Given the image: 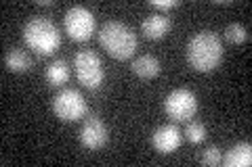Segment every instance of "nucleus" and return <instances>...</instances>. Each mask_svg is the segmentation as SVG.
I'll use <instances>...</instances> for the list:
<instances>
[{"label": "nucleus", "instance_id": "nucleus-13", "mask_svg": "<svg viewBox=\"0 0 252 167\" xmlns=\"http://www.w3.org/2000/svg\"><path fill=\"white\" fill-rule=\"evenodd\" d=\"M44 79H46V84L49 86H63L69 79V65H67V61H63V59H55L49 63V67H46L44 71Z\"/></svg>", "mask_w": 252, "mask_h": 167}, {"label": "nucleus", "instance_id": "nucleus-3", "mask_svg": "<svg viewBox=\"0 0 252 167\" xmlns=\"http://www.w3.org/2000/svg\"><path fill=\"white\" fill-rule=\"evenodd\" d=\"M23 40L38 54H53L61 44V34L49 17H32L23 25Z\"/></svg>", "mask_w": 252, "mask_h": 167}, {"label": "nucleus", "instance_id": "nucleus-16", "mask_svg": "<svg viewBox=\"0 0 252 167\" xmlns=\"http://www.w3.org/2000/svg\"><path fill=\"white\" fill-rule=\"evenodd\" d=\"M185 136L191 144H200V142L206 140V125L202 121H187V128H185Z\"/></svg>", "mask_w": 252, "mask_h": 167}, {"label": "nucleus", "instance_id": "nucleus-1", "mask_svg": "<svg viewBox=\"0 0 252 167\" xmlns=\"http://www.w3.org/2000/svg\"><path fill=\"white\" fill-rule=\"evenodd\" d=\"M187 61L200 73L215 71L223 61V42L210 29L198 31L187 44Z\"/></svg>", "mask_w": 252, "mask_h": 167}, {"label": "nucleus", "instance_id": "nucleus-6", "mask_svg": "<svg viewBox=\"0 0 252 167\" xmlns=\"http://www.w3.org/2000/svg\"><path fill=\"white\" fill-rule=\"evenodd\" d=\"M53 111L61 121H78L86 115L89 107H86V98L80 90L65 88L53 98Z\"/></svg>", "mask_w": 252, "mask_h": 167}, {"label": "nucleus", "instance_id": "nucleus-12", "mask_svg": "<svg viewBox=\"0 0 252 167\" xmlns=\"http://www.w3.org/2000/svg\"><path fill=\"white\" fill-rule=\"evenodd\" d=\"M220 163L227 165V167H248L252 163V146L250 142H238L233 144L227 155L220 159Z\"/></svg>", "mask_w": 252, "mask_h": 167}, {"label": "nucleus", "instance_id": "nucleus-5", "mask_svg": "<svg viewBox=\"0 0 252 167\" xmlns=\"http://www.w3.org/2000/svg\"><path fill=\"white\" fill-rule=\"evenodd\" d=\"M198 111V96L189 88H177L164 98V113L172 121H189Z\"/></svg>", "mask_w": 252, "mask_h": 167}, {"label": "nucleus", "instance_id": "nucleus-17", "mask_svg": "<svg viewBox=\"0 0 252 167\" xmlns=\"http://www.w3.org/2000/svg\"><path fill=\"white\" fill-rule=\"evenodd\" d=\"M220 159H223V153H220V148L217 144H210L206 150H202V155H200V161L204 165H219Z\"/></svg>", "mask_w": 252, "mask_h": 167}, {"label": "nucleus", "instance_id": "nucleus-2", "mask_svg": "<svg viewBox=\"0 0 252 167\" xmlns=\"http://www.w3.org/2000/svg\"><path fill=\"white\" fill-rule=\"evenodd\" d=\"M99 44L118 61H124L137 50V34L122 21H107L99 29Z\"/></svg>", "mask_w": 252, "mask_h": 167}, {"label": "nucleus", "instance_id": "nucleus-7", "mask_svg": "<svg viewBox=\"0 0 252 167\" xmlns=\"http://www.w3.org/2000/svg\"><path fill=\"white\" fill-rule=\"evenodd\" d=\"M63 27H65V34L72 40L86 42L94 31V15L80 4L69 6L65 11V17H63Z\"/></svg>", "mask_w": 252, "mask_h": 167}, {"label": "nucleus", "instance_id": "nucleus-4", "mask_svg": "<svg viewBox=\"0 0 252 167\" xmlns=\"http://www.w3.org/2000/svg\"><path fill=\"white\" fill-rule=\"evenodd\" d=\"M74 67H76V77L82 86L91 90H97L105 79V71H103V63H101L99 54L93 50H80L74 59Z\"/></svg>", "mask_w": 252, "mask_h": 167}, {"label": "nucleus", "instance_id": "nucleus-11", "mask_svg": "<svg viewBox=\"0 0 252 167\" xmlns=\"http://www.w3.org/2000/svg\"><path fill=\"white\" fill-rule=\"evenodd\" d=\"M130 69L141 79H154L160 75L162 65H160V59L154 57V54H141V57H137L130 63Z\"/></svg>", "mask_w": 252, "mask_h": 167}, {"label": "nucleus", "instance_id": "nucleus-15", "mask_svg": "<svg viewBox=\"0 0 252 167\" xmlns=\"http://www.w3.org/2000/svg\"><path fill=\"white\" fill-rule=\"evenodd\" d=\"M225 38L231 44H244L250 38V34H248V27L242 25V23H229L225 27Z\"/></svg>", "mask_w": 252, "mask_h": 167}, {"label": "nucleus", "instance_id": "nucleus-14", "mask_svg": "<svg viewBox=\"0 0 252 167\" xmlns=\"http://www.w3.org/2000/svg\"><path fill=\"white\" fill-rule=\"evenodd\" d=\"M4 65L13 73H23V71L32 69V59L23 48H11L4 57Z\"/></svg>", "mask_w": 252, "mask_h": 167}, {"label": "nucleus", "instance_id": "nucleus-18", "mask_svg": "<svg viewBox=\"0 0 252 167\" xmlns=\"http://www.w3.org/2000/svg\"><path fill=\"white\" fill-rule=\"evenodd\" d=\"M152 6L158 11V13H162V11H170V9H175V6H179L177 0H154Z\"/></svg>", "mask_w": 252, "mask_h": 167}, {"label": "nucleus", "instance_id": "nucleus-19", "mask_svg": "<svg viewBox=\"0 0 252 167\" xmlns=\"http://www.w3.org/2000/svg\"><path fill=\"white\" fill-rule=\"evenodd\" d=\"M38 4H40V6H51L53 2H51V0H40V2H38Z\"/></svg>", "mask_w": 252, "mask_h": 167}, {"label": "nucleus", "instance_id": "nucleus-10", "mask_svg": "<svg viewBox=\"0 0 252 167\" xmlns=\"http://www.w3.org/2000/svg\"><path fill=\"white\" fill-rule=\"evenodd\" d=\"M170 27H172L170 19L164 13H158V11L147 15L143 23H141V29H143L145 38H149V40H162L170 31Z\"/></svg>", "mask_w": 252, "mask_h": 167}, {"label": "nucleus", "instance_id": "nucleus-9", "mask_svg": "<svg viewBox=\"0 0 252 167\" xmlns=\"http://www.w3.org/2000/svg\"><path fill=\"white\" fill-rule=\"evenodd\" d=\"M181 142H183V132H181L175 123H164L160 125L154 136H152V144L158 153L162 155H170L175 153V150L181 146Z\"/></svg>", "mask_w": 252, "mask_h": 167}, {"label": "nucleus", "instance_id": "nucleus-8", "mask_svg": "<svg viewBox=\"0 0 252 167\" xmlns=\"http://www.w3.org/2000/svg\"><path fill=\"white\" fill-rule=\"evenodd\" d=\"M80 144L84 148H91V150H97V148H103L109 140V130L107 125L103 123V119L97 117V115H91L86 117V121L82 123L80 128Z\"/></svg>", "mask_w": 252, "mask_h": 167}]
</instances>
